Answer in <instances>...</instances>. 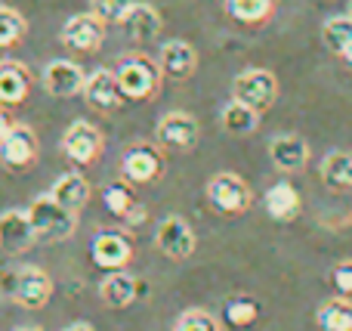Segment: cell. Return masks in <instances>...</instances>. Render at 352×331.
<instances>
[{
    "label": "cell",
    "mask_w": 352,
    "mask_h": 331,
    "mask_svg": "<svg viewBox=\"0 0 352 331\" xmlns=\"http://www.w3.org/2000/svg\"><path fill=\"white\" fill-rule=\"evenodd\" d=\"M115 74L124 90V99H130V103H148L158 96L161 84H164V72H161L158 59L146 53H124L115 65Z\"/></svg>",
    "instance_id": "cell-1"
},
{
    "label": "cell",
    "mask_w": 352,
    "mask_h": 331,
    "mask_svg": "<svg viewBox=\"0 0 352 331\" xmlns=\"http://www.w3.org/2000/svg\"><path fill=\"white\" fill-rule=\"evenodd\" d=\"M25 211H28V217H31V226H34L37 242H43V245L65 242L78 233V214L68 211V208H62L50 192L37 195Z\"/></svg>",
    "instance_id": "cell-2"
},
{
    "label": "cell",
    "mask_w": 352,
    "mask_h": 331,
    "mask_svg": "<svg viewBox=\"0 0 352 331\" xmlns=\"http://www.w3.org/2000/svg\"><path fill=\"white\" fill-rule=\"evenodd\" d=\"M204 195H207V202H210V208L223 217H241V214H248L250 204H254L250 186L244 183L238 173H229V171L213 173V177L207 180Z\"/></svg>",
    "instance_id": "cell-3"
},
{
    "label": "cell",
    "mask_w": 352,
    "mask_h": 331,
    "mask_svg": "<svg viewBox=\"0 0 352 331\" xmlns=\"http://www.w3.org/2000/svg\"><path fill=\"white\" fill-rule=\"evenodd\" d=\"M167 158L155 142H130L121 155V177L133 186H152L164 177Z\"/></svg>",
    "instance_id": "cell-4"
},
{
    "label": "cell",
    "mask_w": 352,
    "mask_h": 331,
    "mask_svg": "<svg viewBox=\"0 0 352 331\" xmlns=\"http://www.w3.org/2000/svg\"><path fill=\"white\" fill-rule=\"evenodd\" d=\"M136 254V242L127 229H102V233L93 235L90 242V257L99 270H127L133 264Z\"/></svg>",
    "instance_id": "cell-5"
},
{
    "label": "cell",
    "mask_w": 352,
    "mask_h": 331,
    "mask_svg": "<svg viewBox=\"0 0 352 331\" xmlns=\"http://www.w3.org/2000/svg\"><path fill=\"white\" fill-rule=\"evenodd\" d=\"M232 99L250 105L263 115L266 109H272L278 99V78L269 68H248L232 81Z\"/></svg>",
    "instance_id": "cell-6"
},
{
    "label": "cell",
    "mask_w": 352,
    "mask_h": 331,
    "mask_svg": "<svg viewBox=\"0 0 352 331\" xmlns=\"http://www.w3.org/2000/svg\"><path fill=\"white\" fill-rule=\"evenodd\" d=\"M41 155V142L37 134L28 124H12L3 136H0V164L12 173H25L37 164Z\"/></svg>",
    "instance_id": "cell-7"
},
{
    "label": "cell",
    "mask_w": 352,
    "mask_h": 331,
    "mask_svg": "<svg viewBox=\"0 0 352 331\" xmlns=\"http://www.w3.org/2000/svg\"><path fill=\"white\" fill-rule=\"evenodd\" d=\"M10 297L22 310H41L53 297V279L41 266H19L10 270Z\"/></svg>",
    "instance_id": "cell-8"
},
{
    "label": "cell",
    "mask_w": 352,
    "mask_h": 331,
    "mask_svg": "<svg viewBox=\"0 0 352 331\" xmlns=\"http://www.w3.org/2000/svg\"><path fill=\"white\" fill-rule=\"evenodd\" d=\"M105 152V136L96 124L90 121H74L62 136V155L78 167H90L102 158Z\"/></svg>",
    "instance_id": "cell-9"
},
{
    "label": "cell",
    "mask_w": 352,
    "mask_h": 331,
    "mask_svg": "<svg viewBox=\"0 0 352 331\" xmlns=\"http://www.w3.org/2000/svg\"><path fill=\"white\" fill-rule=\"evenodd\" d=\"M155 248H158L167 260L182 264V260H188L195 254L198 235H195V229L188 226V220H182V217L173 214V217H164V220L158 223V229H155Z\"/></svg>",
    "instance_id": "cell-10"
},
{
    "label": "cell",
    "mask_w": 352,
    "mask_h": 331,
    "mask_svg": "<svg viewBox=\"0 0 352 331\" xmlns=\"http://www.w3.org/2000/svg\"><path fill=\"white\" fill-rule=\"evenodd\" d=\"M198 136L201 127L188 111H167L158 121V127H155V140L167 152H192L198 146Z\"/></svg>",
    "instance_id": "cell-11"
},
{
    "label": "cell",
    "mask_w": 352,
    "mask_h": 331,
    "mask_svg": "<svg viewBox=\"0 0 352 331\" xmlns=\"http://www.w3.org/2000/svg\"><path fill=\"white\" fill-rule=\"evenodd\" d=\"M59 41L62 47L74 50V53H96L105 41V22L96 12H78L62 25Z\"/></svg>",
    "instance_id": "cell-12"
},
{
    "label": "cell",
    "mask_w": 352,
    "mask_h": 331,
    "mask_svg": "<svg viewBox=\"0 0 352 331\" xmlns=\"http://www.w3.org/2000/svg\"><path fill=\"white\" fill-rule=\"evenodd\" d=\"M80 96L87 99L93 111H102V115H111L124 105V90L118 84L115 68H96L93 74H87V84Z\"/></svg>",
    "instance_id": "cell-13"
},
{
    "label": "cell",
    "mask_w": 352,
    "mask_h": 331,
    "mask_svg": "<svg viewBox=\"0 0 352 331\" xmlns=\"http://www.w3.org/2000/svg\"><path fill=\"white\" fill-rule=\"evenodd\" d=\"M31 245H37L34 226H31L28 211L10 208L0 214V254L6 257H19V254L31 251Z\"/></svg>",
    "instance_id": "cell-14"
},
{
    "label": "cell",
    "mask_w": 352,
    "mask_h": 331,
    "mask_svg": "<svg viewBox=\"0 0 352 331\" xmlns=\"http://www.w3.org/2000/svg\"><path fill=\"white\" fill-rule=\"evenodd\" d=\"M84 84H87L84 68L72 59H53L43 68V87H47L50 96H59V99L80 96Z\"/></svg>",
    "instance_id": "cell-15"
},
{
    "label": "cell",
    "mask_w": 352,
    "mask_h": 331,
    "mask_svg": "<svg viewBox=\"0 0 352 331\" xmlns=\"http://www.w3.org/2000/svg\"><path fill=\"white\" fill-rule=\"evenodd\" d=\"M99 198H102L105 211H109L111 217H118L121 223H127V226H136V223L146 217L140 208V202H136V192H133V183H130V180L105 183L102 192H99Z\"/></svg>",
    "instance_id": "cell-16"
},
{
    "label": "cell",
    "mask_w": 352,
    "mask_h": 331,
    "mask_svg": "<svg viewBox=\"0 0 352 331\" xmlns=\"http://www.w3.org/2000/svg\"><path fill=\"white\" fill-rule=\"evenodd\" d=\"M142 291L146 288H142V282L136 276H130L127 270H115L99 282V301L109 310H127Z\"/></svg>",
    "instance_id": "cell-17"
},
{
    "label": "cell",
    "mask_w": 352,
    "mask_h": 331,
    "mask_svg": "<svg viewBox=\"0 0 352 331\" xmlns=\"http://www.w3.org/2000/svg\"><path fill=\"white\" fill-rule=\"evenodd\" d=\"M269 158H272V164L278 167L281 173H297V171H303L306 161H309V142L297 134L272 136V142H269Z\"/></svg>",
    "instance_id": "cell-18"
},
{
    "label": "cell",
    "mask_w": 352,
    "mask_h": 331,
    "mask_svg": "<svg viewBox=\"0 0 352 331\" xmlns=\"http://www.w3.org/2000/svg\"><path fill=\"white\" fill-rule=\"evenodd\" d=\"M158 65H161V72H164V78L188 81L195 74V68H198V53H195V47L188 41L176 37V41H167L164 47H161Z\"/></svg>",
    "instance_id": "cell-19"
},
{
    "label": "cell",
    "mask_w": 352,
    "mask_h": 331,
    "mask_svg": "<svg viewBox=\"0 0 352 331\" xmlns=\"http://www.w3.org/2000/svg\"><path fill=\"white\" fill-rule=\"evenodd\" d=\"M34 78H31L28 65L16 59H0V103L3 105H22L28 99Z\"/></svg>",
    "instance_id": "cell-20"
},
{
    "label": "cell",
    "mask_w": 352,
    "mask_h": 331,
    "mask_svg": "<svg viewBox=\"0 0 352 331\" xmlns=\"http://www.w3.org/2000/svg\"><path fill=\"white\" fill-rule=\"evenodd\" d=\"M263 208H266V214L272 217V220L278 223H291L300 217V211H303V198H300L297 186L287 183V180H281V183L269 186L266 195H263Z\"/></svg>",
    "instance_id": "cell-21"
},
{
    "label": "cell",
    "mask_w": 352,
    "mask_h": 331,
    "mask_svg": "<svg viewBox=\"0 0 352 331\" xmlns=\"http://www.w3.org/2000/svg\"><path fill=\"white\" fill-rule=\"evenodd\" d=\"M121 28L127 31L130 41L136 43H148L161 34V12L152 3H136L127 10V16L121 19Z\"/></svg>",
    "instance_id": "cell-22"
},
{
    "label": "cell",
    "mask_w": 352,
    "mask_h": 331,
    "mask_svg": "<svg viewBox=\"0 0 352 331\" xmlns=\"http://www.w3.org/2000/svg\"><path fill=\"white\" fill-rule=\"evenodd\" d=\"M50 195H53L56 202L62 204V208L80 214V211L87 208V202H90V195H93V186L87 183L84 173L68 171V173H62V177L56 180L53 186H50Z\"/></svg>",
    "instance_id": "cell-23"
},
{
    "label": "cell",
    "mask_w": 352,
    "mask_h": 331,
    "mask_svg": "<svg viewBox=\"0 0 352 331\" xmlns=\"http://www.w3.org/2000/svg\"><path fill=\"white\" fill-rule=\"evenodd\" d=\"M219 124H223V130L229 136H250L260 127V111L238 103V99H229L223 105V111H219Z\"/></svg>",
    "instance_id": "cell-24"
},
{
    "label": "cell",
    "mask_w": 352,
    "mask_h": 331,
    "mask_svg": "<svg viewBox=\"0 0 352 331\" xmlns=\"http://www.w3.org/2000/svg\"><path fill=\"white\" fill-rule=\"evenodd\" d=\"M322 180L331 192H352V155L337 149L322 161Z\"/></svg>",
    "instance_id": "cell-25"
},
{
    "label": "cell",
    "mask_w": 352,
    "mask_h": 331,
    "mask_svg": "<svg viewBox=\"0 0 352 331\" xmlns=\"http://www.w3.org/2000/svg\"><path fill=\"white\" fill-rule=\"evenodd\" d=\"M316 322L322 331H352V297H331L316 310Z\"/></svg>",
    "instance_id": "cell-26"
},
{
    "label": "cell",
    "mask_w": 352,
    "mask_h": 331,
    "mask_svg": "<svg viewBox=\"0 0 352 331\" xmlns=\"http://www.w3.org/2000/svg\"><path fill=\"white\" fill-rule=\"evenodd\" d=\"M275 3L278 0H223L229 19H235L238 25H263L272 19Z\"/></svg>",
    "instance_id": "cell-27"
},
{
    "label": "cell",
    "mask_w": 352,
    "mask_h": 331,
    "mask_svg": "<svg viewBox=\"0 0 352 331\" xmlns=\"http://www.w3.org/2000/svg\"><path fill=\"white\" fill-rule=\"evenodd\" d=\"M260 319V301L250 295H235L223 303V322L232 328H248Z\"/></svg>",
    "instance_id": "cell-28"
},
{
    "label": "cell",
    "mask_w": 352,
    "mask_h": 331,
    "mask_svg": "<svg viewBox=\"0 0 352 331\" xmlns=\"http://www.w3.org/2000/svg\"><path fill=\"white\" fill-rule=\"evenodd\" d=\"M322 41L331 53L343 56V50L352 43V16H331L328 22L322 25Z\"/></svg>",
    "instance_id": "cell-29"
},
{
    "label": "cell",
    "mask_w": 352,
    "mask_h": 331,
    "mask_svg": "<svg viewBox=\"0 0 352 331\" xmlns=\"http://www.w3.org/2000/svg\"><path fill=\"white\" fill-rule=\"evenodd\" d=\"M25 31H28V22H25L22 12L0 3V50L16 47L25 37Z\"/></svg>",
    "instance_id": "cell-30"
},
{
    "label": "cell",
    "mask_w": 352,
    "mask_h": 331,
    "mask_svg": "<svg viewBox=\"0 0 352 331\" xmlns=\"http://www.w3.org/2000/svg\"><path fill=\"white\" fill-rule=\"evenodd\" d=\"M173 331H223V322L213 313H207V310L195 307V310L179 313V319L173 322Z\"/></svg>",
    "instance_id": "cell-31"
},
{
    "label": "cell",
    "mask_w": 352,
    "mask_h": 331,
    "mask_svg": "<svg viewBox=\"0 0 352 331\" xmlns=\"http://www.w3.org/2000/svg\"><path fill=\"white\" fill-rule=\"evenodd\" d=\"M133 0H90V12H96L105 25H121Z\"/></svg>",
    "instance_id": "cell-32"
},
{
    "label": "cell",
    "mask_w": 352,
    "mask_h": 331,
    "mask_svg": "<svg viewBox=\"0 0 352 331\" xmlns=\"http://www.w3.org/2000/svg\"><path fill=\"white\" fill-rule=\"evenodd\" d=\"M331 285H334V291L340 297H352V260H340V264L331 266L328 273Z\"/></svg>",
    "instance_id": "cell-33"
},
{
    "label": "cell",
    "mask_w": 352,
    "mask_h": 331,
    "mask_svg": "<svg viewBox=\"0 0 352 331\" xmlns=\"http://www.w3.org/2000/svg\"><path fill=\"white\" fill-rule=\"evenodd\" d=\"M6 109H10V105H3V103H0V136H3L6 130L12 127V118H10V111H6Z\"/></svg>",
    "instance_id": "cell-34"
},
{
    "label": "cell",
    "mask_w": 352,
    "mask_h": 331,
    "mask_svg": "<svg viewBox=\"0 0 352 331\" xmlns=\"http://www.w3.org/2000/svg\"><path fill=\"white\" fill-rule=\"evenodd\" d=\"M65 331H96V328H93L90 322H72V325H68Z\"/></svg>",
    "instance_id": "cell-35"
},
{
    "label": "cell",
    "mask_w": 352,
    "mask_h": 331,
    "mask_svg": "<svg viewBox=\"0 0 352 331\" xmlns=\"http://www.w3.org/2000/svg\"><path fill=\"white\" fill-rule=\"evenodd\" d=\"M343 62H346V65L352 68V43H349V47H346V50H343Z\"/></svg>",
    "instance_id": "cell-36"
},
{
    "label": "cell",
    "mask_w": 352,
    "mask_h": 331,
    "mask_svg": "<svg viewBox=\"0 0 352 331\" xmlns=\"http://www.w3.org/2000/svg\"><path fill=\"white\" fill-rule=\"evenodd\" d=\"M16 331H41V328H16Z\"/></svg>",
    "instance_id": "cell-37"
},
{
    "label": "cell",
    "mask_w": 352,
    "mask_h": 331,
    "mask_svg": "<svg viewBox=\"0 0 352 331\" xmlns=\"http://www.w3.org/2000/svg\"><path fill=\"white\" fill-rule=\"evenodd\" d=\"M349 16H352V0H349Z\"/></svg>",
    "instance_id": "cell-38"
}]
</instances>
